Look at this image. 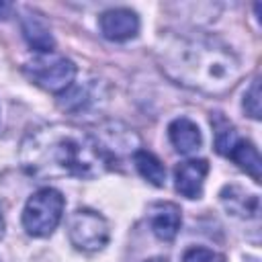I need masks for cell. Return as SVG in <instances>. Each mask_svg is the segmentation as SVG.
<instances>
[{
	"mask_svg": "<svg viewBox=\"0 0 262 262\" xmlns=\"http://www.w3.org/2000/svg\"><path fill=\"white\" fill-rule=\"evenodd\" d=\"M221 203L225 207L227 213L235 215V217H242V219H254L258 217L260 213V201H258V194H252L248 192L246 188L242 186H235V184H229L221 190Z\"/></svg>",
	"mask_w": 262,
	"mask_h": 262,
	"instance_id": "cell-9",
	"label": "cell"
},
{
	"mask_svg": "<svg viewBox=\"0 0 262 262\" xmlns=\"http://www.w3.org/2000/svg\"><path fill=\"white\" fill-rule=\"evenodd\" d=\"M133 164L137 172L154 186H164L166 184V168L164 164L147 149H137L133 154Z\"/></svg>",
	"mask_w": 262,
	"mask_h": 262,
	"instance_id": "cell-14",
	"label": "cell"
},
{
	"mask_svg": "<svg viewBox=\"0 0 262 262\" xmlns=\"http://www.w3.org/2000/svg\"><path fill=\"white\" fill-rule=\"evenodd\" d=\"M66 199L57 188L43 186L33 192L23 209V227L33 237H47L59 225Z\"/></svg>",
	"mask_w": 262,
	"mask_h": 262,
	"instance_id": "cell-3",
	"label": "cell"
},
{
	"mask_svg": "<svg viewBox=\"0 0 262 262\" xmlns=\"http://www.w3.org/2000/svg\"><path fill=\"white\" fill-rule=\"evenodd\" d=\"M10 10H12V6L8 2H0V18H6L10 14Z\"/></svg>",
	"mask_w": 262,
	"mask_h": 262,
	"instance_id": "cell-17",
	"label": "cell"
},
{
	"mask_svg": "<svg viewBox=\"0 0 262 262\" xmlns=\"http://www.w3.org/2000/svg\"><path fill=\"white\" fill-rule=\"evenodd\" d=\"M168 137H170V143L174 145V149L182 156L196 151L203 143L199 125L186 117H178L168 125Z\"/></svg>",
	"mask_w": 262,
	"mask_h": 262,
	"instance_id": "cell-11",
	"label": "cell"
},
{
	"mask_svg": "<svg viewBox=\"0 0 262 262\" xmlns=\"http://www.w3.org/2000/svg\"><path fill=\"white\" fill-rule=\"evenodd\" d=\"M70 242L82 252H98L108 242V223L106 219L92 209H76L68 221Z\"/></svg>",
	"mask_w": 262,
	"mask_h": 262,
	"instance_id": "cell-5",
	"label": "cell"
},
{
	"mask_svg": "<svg viewBox=\"0 0 262 262\" xmlns=\"http://www.w3.org/2000/svg\"><path fill=\"white\" fill-rule=\"evenodd\" d=\"M145 262H166L164 258H151V260H145Z\"/></svg>",
	"mask_w": 262,
	"mask_h": 262,
	"instance_id": "cell-19",
	"label": "cell"
},
{
	"mask_svg": "<svg viewBox=\"0 0 262 262\" xmlns=\"http://www.w3.org/2000/svg\"><path fill=\"white\" fill-rule=\"evenodd\" d=\"M4 235V215H2V209H0V237Z\"/></svg>",
	"mask_w": 262,
	"mask_h": 262,
	"instance_id": "cell-18",
	"label": "cell"
},
{
	"mask_svg": "<svg viewBox=\"0 0 262 262\" xmlns=\"http://www.w3.org/2000/svg\"><path fill=\"white\" fill-rule=\"evenodd\" d=\"M182 262H225V256L211 250V248H190L184 252L182 256Z\"/></svg>",
	"mask_w": 262,
	"mask_h": 262,
	"instance_id": "cell-16",
	"label": "cell"
},
{
	"mask_svg": "<svg viewBox=\"0 0 262 262\" xmlns=\"http://www.w3.org/2000/svg\"><path fill=\"white\" fill-rule=\"evenodd\" d=\"M209 174V162L199 160H186L174 168V186L176 192H180L186 199H201L203 184Z\"/></svg>",
	"mask_w": 262,
	"mask_h": 262,
	"instance_id": "cell-7",
	"label": "cell"
},
{
	"mask_svg": "<svg viewBox=\"0 0 262 262\" xmlns=\"http://www.w3.org/2000/svg\"><path fill=\"white\" fill-rule=\"evenodd\" d=\"M100 33L108 41H129L139 31V16L129 8H111L100 14Z\"/></svg>",
	"mask_w": 262,
	"mask_h": 262,
	"instance_id": "cell-6",
	"label": "cell"
},
{
	"mask_svg": "<svg viewBox=\"0 0 262 262\" xmlns=\"http://www.w3.org/2000/svg\"><path fill=\"white\" fill-rule=\"evenodd\" d=\"M147 219H149V227H151L154 235L162 242L174 239L178 229H180V223H182L180 209L174 203H154V205H149Z\"/></svg>",
	"mask_w": 262,
	"mask_h": 262,
	"instance_id": "cell-8",
	"label": "cell"
},
{
	"mask_svg": "<svg viewBox=\"0 0 262 262\" xmlns=\"http://www.w3.org/2000/svg\"><path fill=\"white\" fill-rule=\"evenodd\" d=\"M244 111L252 119H260V80L254 78L244 94Z\"/></svg>",
	"mask_w": 262,
	"mask_h": 262,
	"instance_id": "cell-15",
	"label": "cell"
},
{
	"mask_svg": "<svg viewBox=\"0 0 262 262\" xmlns=\"http://www.w3.org/2000/svg\"><path fill=\"white\" fill-rule=\"evenodd\" d=\"M20 25H23V35H25V41L29 43V47H33L41 53L53 51V47H55L53 35L49 33L47 25L37 14H25Z\"/></svg>",
	"mask_w": 262,
	"mask_h": 262,
	"instance_id": "cell-13",
	"label": "cell"
},
{
	"mask_svg": "<svg viewBox=\"0 0 262 262\" xmlns=\"http://www.w3.org/2000/svg\"><path fill=\"white\" fill-rule=\"evenodd\" d=\"M25 74L39 88L53 94H61L74 84L78 70L76 63L63 55L41 53L25 63Z\"/></svg>",
	"mask_w": 262,
	"mask_h": 262,
	"instance_id": "cell-4",
	"label": "cell"
},
{
	"mask_svg": "<svg viewBox=\"0 0 262 262\" xmlns=\"http://www.w3.org/2000/svg\"><path fill=\"white\" fill-rule=\"evenodd\" d=\"M158 61L172 82L205 94H221L239 78L235 53L209 37H170L162 41Z\"/></svg>",
	"mask_w": 262,
	"mask_h": 262,
	"instance_id": "cell-2",
	"label": "cell"
},
{
	"mask_svg": "<svg viewBox=\"0 0 262 262\" xmlns=\"http://www.w3.org/2000/svg\"><path fill=\"white\" fill-rule=\"evenodd\" d=\"M225 158L233 160L242 170H246V174H250L256 182H260V166L262 164H260V154L252 141L237 137L231 143V147L227 149Z\"/></svg>",
	"mask_w": 262,
	"mask_h": 262,
	"instance_id": "cell-12",
	"label": "cell"
},
{
	"mask_svg": "<svg viewBox=\"0 0 262 262\" xmlns=\"http://www.w3.org/2000/svg\"><path fill=\"white\" fill-rule=\"evenodd\" d=\"M94 82V80H92ZM84 82V84H72L68 90H63L57 98V104L66 113H86L92 106L98 104V84Z\"/></svg>",
	"mask_w": 262,
	"mask_h": 262,
	"instance_id": "cell-10",
	"label": "cell"
},
{
	"mask_svg": "<svg viewBox=\"0 0 262 262\" xmlns=\"http://www.w3.org/2000/svg\"><path fill=\"white\" fill-rule=\"evenodd\" d=\"M20 164L37 178H96L111 166L92 131L53 123L29 131L20 143Z\"/></svg>",
	"mask_w": 262,
	"mask_h": 262,
	"instance_id": "cell-1",
	"label": "cell"
}]
</instances>
